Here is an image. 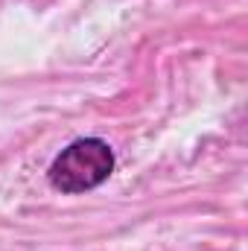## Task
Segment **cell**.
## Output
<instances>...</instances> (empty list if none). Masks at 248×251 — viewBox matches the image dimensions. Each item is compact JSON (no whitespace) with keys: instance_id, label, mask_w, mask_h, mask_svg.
Segmentation results:
<instances>
[{"instance_id":"1","label":"cell","mask_w":248,"mask_h":251,"mask_svg":"<svg viewBox=\"0 0 248 251\" xmlns=\"http://www.w3.org/2000/svg\"><path fill=\"white\" fill-rule=\"evenodd\" d=\"M114 170H117V155L108 140L76 137L53 158L47 170V181L59 193L79 196V193L102 187L114 176Z\"/></svg>"}]
</instances>
